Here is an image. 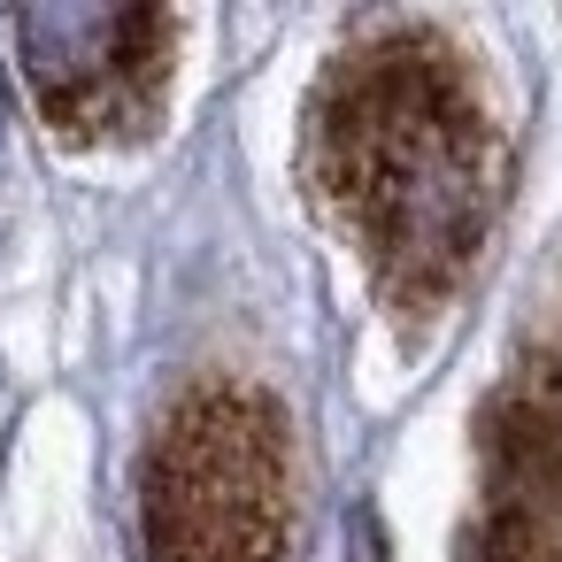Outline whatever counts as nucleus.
I'll return each instance as SVG.
<instances>
[{"instance_id": "39448f33", "label": "nucleus", "mask_w": 562, "mask_h": 562, "mask_svg": "<svg viewBox=\"0 0 562 562\" xmlns=\"http://www.w3.org/2000/svg\"><path fill=\"white\" fill-rule=\"evenodd\" d=\"M347 562H385V524H378V508H355V516H347Z\"/></svg>"}, {"instance_id": "20e7f679", "label": "nucleus", "mask_w": 562, "mask_h": 562, "mask_svg": "<svg viewBox=\"0 0 562 562\" xmlns=\"http://www.w3.org/2000/svg\"><path fill=\"white\" fill-rule=\"evenodd\" d=\"M16 70L63 139H147L178 63L170 9H124V0H40L9 16Z\"/></svg>"}, {"instance_id": "f03ea898", "label": "nucleus", "mask_w": 562, "mask_h": 562, "mask_svg": "<svg viewBox=\"0 0 562 562\" xmlns=\"http://www.w3.org/2000/svg\"><path fill=\"white\" fill-rule=\"evenodd\" d=\"M293 424L262 385L201 378L155 424L139 462L147 562H285L293 554Z\"/></svg>"}, {"instance_id": "7ed1b4c3", "label": "nucleus", "mask_w": 562, "mask_h": 562, "mask_svg": "<svg viewBox=\"0 0 562 562\" xmlns=\"http://www.w3.org/2000/svg\"><path fill=\"white\" fill-rule=\"evenodd\" d=\"M454 562H562V301H531L477 401V501Z\"/></svg>"}, {"instance_id": "f257e3e1", "label": "nucleus", "mask_w": 562, "mask_h": 562, "mask_svg": "<svg viewBox=\"0 0 562 562\" xmlns=\"http://www.w3.org/2000/svg\"><path fill=\"white\" fill-rule=\"evenodd\" d=\"M301 178L378 301L424 331L477 270L508 201V132L470 55L416 16L355 32L301 116Z\"/></svg>"}]
</instances>
